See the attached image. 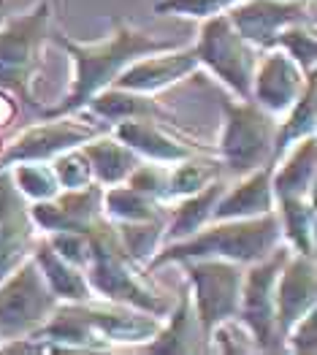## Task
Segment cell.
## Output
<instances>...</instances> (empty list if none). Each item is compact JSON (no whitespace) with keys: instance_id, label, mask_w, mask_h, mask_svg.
Returning a JSON list of instances; mask_svg holds the SVG:
<instances>
[{"instance_id":"1","label":"cell","mask_w":317,"mask_h":355,"mask_svg":"<svg viewBox=\"0 0 317 355\" xmlns=\"http://www.w3.org/2000/svg\"><path fill=\"white\" fill-rule=\"evenodd\" d=\"M60 49L74 62V82L65 95V101L46 109L44 117H62V114H79L85 106L98 95L101 89L112 87L122 68H128L133 60L169 52L176 44L155 38L144 30L130 28L125 19H114V30L109 38L95 41V44H82L68 35H49Z\"/></svg>"},{"instance_id":"2","label":"cell","mask_w":317,"mask_h":355,"mask_svg":"<svg viewBox=\"0 0 317 355\" xmlns=\"http://www.w3.org/2000/svg\"><path fill=\"white\" fill-rule=\"evenodd\" d=\"M280 244H282V228H280L277 209L258 217L212 220L193 236L169 241L166 247H160L146 263V271H157L169 263H185L198 258H223V261L250 266L271 255Z\"/></svg>"},{"instance_id":"3","label":"cell","mask_w":317,"mask_h":355,"mask_svg":"<svg viewBox=\"0 0 317 355\" xmlns=\"http://www.w3.org/2000/svg\"><path fill=\"white\" fill-rule=\"evenodd\" d=\"M89 241H92V255L85 266V274L95 298L128 304L155 318H166L171 312L173 304L149 282L146 277L149 271L128 255V250L117 236V225L106 214L89 231Z\"/></svg>"},{"instance_id":"4","label":"cell","mask_w":317,"mask_h":355,"mask_svg":"<svg viewBox=\"0 0 317 355\" xmlns=\"http://www.w3.org/2000/svg\"><path fill=\"white\" fill-rule=\"evenodd\" d=\"M52 6L38 0L30 11L0 22V87L14 92L22 103L35 106L33 79L41 68L44 44L49 41Z\"/></svg>"},{"instance_id":"5","label":"cell","mask_w":317,"mask_h":355,"mask_svg":"<svg viewBox=\"0 0 317 355\" xmlns=\"http://www.w3.org/2000/svg\"><path fill=\"white\" fill-rule=\"evenodd\" d=\"M223 133L217 144V160L236 177L274 163L277 117L260 109L255 101L223 98Z\"/></svg>"},{"instance_id":"6","label":"cell","mask_w":317,"mask_h":355,"mask_svg":"<svg viewBox=\"0 0 317 355\" xmlns=\"http://www.w3.org/2000/svg\"><path fill=\"white\" fill-rule=\"evenodd\" d=\"M290 247L282 241L271 255L244 268L239 323L250 331L258 353H285V336L277 323V277Z\"/></svg>"},{"instance_id":"7","label":"cell","mask_w":317,"mask_h":355,"mask_svg":"<svg viewBox=\"0 0 317 355\" xmlns=\"http://www.w3.org/2000/svg\"><path fill=\"white\" fill-rule=\"evenodd\" d=\"M193 49H196V58L203 68H209L236 98L250 101L260 49H255L239 30L233 28L225 11L201 19L198 41Z\"/></svg>"},{"instance_id":"8","label":"cell","mask_w":317,"mask_h":355,"mask_svg":"<svg viewBox=\"0 0 317 355\" xmlns=\"http://www.w3.org/2000/svg\"><path fill=\"white\" fill-rule=\"evenodd\" d=\"M58 304L41 268L33 258H25L8 277L0 279V342L35 334L52 318Z\"/></svg>"},{"instance_id":"9","label":"cell","mask_w":317,"mask_h":355,"mask_svg":"<svg viewBox=\"0 0 317 355\" xmlns=\"http://www.w3.org/2000/svg\"><path fill=\"white\" fill-rule=\"evenodd\" d=\"M179 266H185L187 271L190 301L201 323L203 336L209 342L212 331L220 323L239 318L244 266L223 258H198V261H185Z\"/></svg>"},{"instance_id":"10","label":"cell","mask_w":317,"mask_h":355,"mask_svg":"<svg viewBox=\"0 0 317 355\" xmlns=\"http://www.w3.org/2000/svg\"><path fill=\"white\" fill-rule=\"evenodd\" d=\"M101 133H106V128L89 119H79L76 114L44 117V122L30 125L17 139L6 141V149L0 155V168H8L22 160H55L58 155L82 147Z\"/></svg>"},{"instance_id":"11","label":"cell","mask_w":317,"mask_h":355,"mask_svg":"<svg viewBox=\"0 0 317 355\" xmlns=\"http://www.w3.org/2000/svg\"><path fill=\"white\" fill-rule=\"evenodd\" d=\"M228 19L255 49H271V41L290 25H315L312 0H239Z\"/></svg>"},{"instance_id":"12","label":"cell","mask_w":317,"mask_h":355,"mask_svg":"<svg viewBox=\"0 0 317 355\" xmlns=\"http://www.w3.org/2000/svg\"><path fill=\"white\" fill-rule=\"evenodd\" d=\"M76 306H79V315L87 323V328L106 347V353L114 347L146 345L163 326V318H155L144 309L117 304V301L98 304L95 298H89V301H82Z\"/></svg>"},{"instance_id":"13","label":"cell","mask_w":317,"mask_h":355,"mask_svg":"<svg viewBox=\"0 0 317 355\" xmlns=\"http://www.w3.org/2000/svg\"><path fill=\"white\" fill-rule=\"evenodd\" d=\"M309 73L312 71H304L288 52L266 49V52H260L258 65H255L250 101H255L268 114L282 117L304 92Z\"/></svg>"},{"instance_id":"14","label":"cell","mask_w":317,"mask_h":355,"mask_svg":"<svg viewBox=\"0 0 317 355\" xmlns=\"http://www.w3.org/2000/svg\"><path fill=\"white\" fill-rule=\"evenodd\" d=\"M30 217L44 234L52 231H82L89 234L103 217V187L89 182L85 187L60 190L49 201L30 204Z\"/></svg>"},{"instance_id":"15","label":"cell","mask_w":317,"mask_h":355,"mask_svg":"<svg viewBox=\"0 0 317 355\" xmlns=\"http://www.w3.org/2000/svg\"><path fill=\"white\" fill-rule=\"evenodd\" d=\"M35 231L30 201L17 190L11 171L0 168V279L30 258Z\"/></svg>"},{"instance_id":"16","label":"cell","mask_w":317,"mask_h":355,"mask_svg":"<svg viewBox=\"0 0 317 355\" xmlns=\"http://www.w3.org/2000/svg\"><path fill=\"white\" fill-rule=\"evenodd\" d=\"M173 119H155V117H136L119 119L112 125V136L119 139L125 147H130L142 160L173 166L185 157L203 155L206 147H190L187 139L171 133Z\"/></svg>"},{"instance_id":"17","label":"cell","mask_w":317,"mask_h":355,"mask_svg":"<svg viewBox=\"0 0 317 355\" xmlns=\"http://www.w3.org/2000/svg\"><path fill=\"white\" fill-rule=\"evenodd\" d=\"M198 68H201V62L196 58L193 46H187V49L173 46L169 52H157V55H146V58L133 60L128 68L119 71V76L114 79V87L155 95L160 89L187 79Z\"/></svg>"},{"instance_id":"18","label":"cell","mask_w":317,"mask_h":355,"mask_svg":"<svg viewBox=\"0 0 317 355\" xmlns=\"http://www.w3.org/2000/svg\"><path fill=\"white\" fill-rule=\"evenodd\" d=\"M317 309V268L315 258L290 250L277 277V323L282 336L307 312Z\"/></svg>"},{"instance_id":"19","label":"cell","mask_w":317,"mask_h":355,"mask_svg":"<svg viewBox=\"0 0 317 355\" xmlns=\"http://www.w3.org/2000/svg\"><path fill=\"white\" fill-rule=\"evenodd\" d=\"M274 163H266L255 171L241 174L236 184H228L220 196L212 220H239V217H258L277 209V198L271 190Z\"/></svg>"},{"instance_id":"20","label":"cell","mask_w":317,"mask_h":355,"mask_svg":"<svg viewBox=\"0 0 317 355\" xmlns=\"http://www.w3.org/2000/svg\"><path fill=\"white\" fill-rule=\"evenodd\" d=\"M146 353H166V355H190L206 353V336L201 331V323L196 318L190 291L185 288L179 293V301L171 306V312L163 318L160 331L144 345Z\"/></svg>"},{"instance_id":"21","label":"cell","mask_w":317,"mask_h":355,"mask_svg":"<svg viewBox=\"0 0 317 355\" xmlns=\"http://www.w3.org/2000/svg\"><path fill=\"white\" fill-rule=\"evenodd\" d=\"M317 182V141L307 136L285 149V155L274 163L271 171V190L274 198H301L315 196Z\"/></svg>"},{"instance_id":"22","label":"cell","mask_w":317,"mask_h":355,"mask_svg":"<svg viewBox=\"0 0 317 355\" xmlns=\"http://www.w3.org/2000/svg\"><path fill=\"white\" fill-rule=\"evenodd\" d=\"M228 182L225 179H214L198 193H190L185 198H176L169 204V223H166V241H182V239L193 236L196 231H201L203 225L212 223L214 207L220 201V196L225 193Z\"/></svg>"},{"instance_id":"23","label":"cell","mask_w":317,"mask_h":355,"mask_svg":"<svg viewBox=\"0 0 317 355\" xmlns=\"http://www.w3.org/2000/svg\"><path fill=\"white\" fill-rule=\"evenodd\" d=\"M30 258L35 261V266L41 268V274H44L49 291L58 296V301L82 304V301L95 298L92 288H89V282H87L85 268L74 266V263H68L65 258H60L58 252L49 247L46 239H41V241L33 244Z\"/></svg>"},{"instance_id":"24","label":"cell","mask_w":317,"mask_h":355,"mask_svg":"<svg viewBox=\"0 0 317 355\" xmlns=\"http://www.w3.org/2000/svg\"><path fill=\"white\" fill-rule=\"evenodd\" d=\"M87 163L92 168V179L101 187H112L119 184L130 177V171L142 163V157L130 147H125L119 139H114L112 133H101L95 139H89L87 144H82Z\"/></svg>"},{"instance_id":"25","label":"cell","mask_w":317,"mask_h":355,"mask_svg":"<svg viewBox=\"0 0 317 355\" xmlns=\"http://www.w3.org/2000/svg\"><path fill=\"white\" fill-rule=\"evenodd\" d=\"M85 112L106 119V122H112V125L119 122V119H136V117L169 119V112H166L152 95L114 87V85L101 89L98 95H92V101L85 106Z\"/></svg>"},{"instance_id":"26","label":"cell","mask_w":317,"mask_h":355,"mask_svg":"<svg viewBox=\"0 0 317 355\" xmlns=\"http://www.w3.org/2000/svg\"><path fill=\"white\" fill-rule=\"evenodd\" d=\"M277 217L282 228V241L293 252H301L307 258H315L317 252V211L315 196L301 198H280L277 201Z\"/></svg>"},{"instance_id":"27","label":"cell","mask_w":317,"mask_h":355,"mask_svg":"<svg viewBox=\"0 0 317 355\" xmlns=\"http://www.w3.org/2000/svg\"><path fill=\"white\" fill-rule=\"evenodd\" d=\"M315 89H317V71L309 73L307 79V87L298 95V101L290 106L288 112L282 114V122H277V133H274V163L285 155V149L307 136H315L317 128V101H315Z\"/></svg>"},{"instance_id":"28","label":"cell","mask_w":317,"mask_h":355,"mask_svg":"<svg viewBox=\"0 0 317 355\" xmlns=\"http://www.w3.org/2000/svg\"><path fill=\"white\" fill-rule=\"evenodd\" d=\"M103 214L112 223H142L155 217H169V204L130 187L128 182H119L103 187Z\"/></svg>"},{"instance_id":"29","label":"cell","mask_w":317,"mask_h":355,"mask_svg":"<svg viewBox=\"0 0 317 355\" xmlns=\"http://www.w3.org/2000/svg\"><path fill=\"white\" fill-rule=\"evenodd\" d=\"M220 168H223V163L206 157V152L169 166V204L190 196V193H198L201 187L220 177Z\"/></svg>"},{"instance_id":"30","label":"cell","mask_w":317,"mask_h":355,"mask_svg":"<svg viewBox=\"0 0 317 355\" xmlns=\"http://www.w3.org/2000/svg\"><path fill=\"white\" fill-rule=\"evenodd\" d=\"M166 223H169V217H155V220H142V223H114V225L117 236L122 241V247L128 250V255L146 268L152 255L166 241Z\"/></svg>"},{"instance_id":"31","label":"cell","mask_w":317,"mask_h":355,"mask_svg":"<svg viewBox=\"0 0 317 355\" xmlns=\"http://www.w3.org/2000/svg\"><path fill=\"white\" fill-rule=\"evenodd\" d=\"M8 171H11L17 190L28 198L30 204L49 201L62 190L58 182V174L52 168V160H22V163L8 166Z\"/></svg>"},{"instance_id":"32","label":"cell","mask_w":317,"mask_h":355,"mask_svg":"<svg viewBox=\"0 0 317 355\" xmlns=\"http://www.w3.org/2000/svg\"><path fill=\"white\" fill-rule=\"evenodd\" d=\"M271 49H282L295 60L304 71H315L317 65V38L315 25H290L274 41Z\"/></svg>"},{"instance_id":"33","label":"cell","mask_w":317,"mask_h":355,"mask_svg":"<svg viewBox=\"0 0 317 355\" xmlns=\"http://www.w3.org/2000/svg\"><path fill=\"white\" fill-rule=\"evenodd\" d=\"M52 168H55V174H58V182L62 190L85 187L89 182H95V179H92V168H89V163H87L82 147L68 149V152L58 155V157L52 160Z\"/></svg>"},{"instance_id":"34","label":"cell","mask_w":317,"mask_h":355,"mask_svg":"<svg viewBox=\"0 0 317 355\" xmlns=\"http://www.w3.org/2000/svg\"><path fill=\"white\" fill-rule=\"evenodd\" d=\"M44 239L68 263H74L79 268H85L89 263V255H92L89 234H82V231H52V234H44Z\"/></svg>"},{"instance_id":"35","label":"cell","mask_w":317,"mask_h":355,"mask_svg":"<svg viewBox=\"0 0 317 355\" xmlns=\"http://www.w3.org/2000/svg\"><path fill=\"white\" fill-rule=\"evenodd\" d=\"M125 182H128L130 187H136V190L146 193V196H152V198L169 204V166H163V163H152V160L139 163Z\"/></svg>"},{"instance_id":"36","label":"cell","mask_w":317,"mask_h":355,"mask_svg":"<svg viewBox=\"0 0 317 355\" xmlns=\"http://www.w3.org/2000/svg\"><path fill=\"white\" fill-rule=\"evenodd\" d=\"M239 0H155V14H176L190 19H206L228 11Z\"/></svg>"},{"instance_id":"37","label":"cell","mask_w":317,"mask_h":355,"mask_svg":"<svg viewBox=\"0 0 317 355\" xmlns=\"http://www.w3.org/2000/svg\"><path fill=\"white\" fill-rule=\"evenodd\" d=\"M285 350L298 355H315L317 353V309L307 312L298 323H293L285 334Z\"/></svg>"},{"instance_id":"38","label":"cell","mask_w":317,"mask_h":355,"mask_svg":"<svg viewBox=\"0 0 317 355\" xmlns=\"http://www.w3.org/2000/svg\"><path fill=\"white\" fill-rule=\"evenodd\" d=\"M17 114H19V98L14 92L0 87V128L11 125L17 119Z\"/></svg>"},{"instance_id":"39","label":"cell","mask_w":317,"mask_h":355,"mask_svg":"<svg viewBox=\"0 0 317 355\" xmlns=\"http://www.w3.org/2000/svg\"><path fill=\"white\" fill-rule=\"evenodd\" d=\"M3 149H6V139H3V133H0V155H3Z\"/></svg>"},{"instance_id":"40","label":"cell","mask_w":317,"mask_h":355,"mask_svg":"<svg viewBox=\"0 0 317 355\" xmlns=\"http://www.w3.org/2000/svg\"><path fill=\"white\" fill-rule=\"evenodd\" d=\"M0 22H3V14H0Z\"/></svg>"},{"instance_id":"41","label":"cell","mask_w":317,"mask_h":355,"mask_svg":"<svg viewBox=\"0 0 317 355\" xmlns=\"http://www.w3.org/2000/svg\"><path fill=\"white\" fill-rule=\"evenodd\" d=\"M0 6H3V0H0Z\"/></svg>"}]
</instances>
